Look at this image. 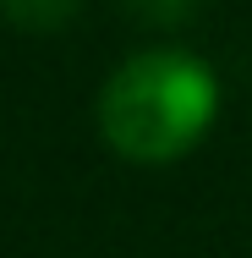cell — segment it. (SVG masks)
<instances>
[{"label":"cell","mask_w":252,"mask_h":258,"mask_svg":"<svg viewBox=\"0 0 252 258\" xmlns=\"http://www.w3.org/2000/svg\"><path fill=\"white\" fill-rule=\"evenodd\" d=\"M219 83L187 50H143L110 72L99 94L104 143L132 165L181 159L214 126Z\"/></svg>","instance_id":"1"},{"label":"cell","mask_w":252,"mask_h":258,"mask_svg":"<svg viewBox=\"0 0 252 258\" xmlns=\"http://www.w3.org/2000/svg\"><path fill=\"white\" fill-rule=\"evenodd\" d=\"M121 6L137 11L153 28H176V22H187V11H192V0H121Z\"/></svg>","instance_id":"3"},{"label":"cell","mask_w":252,"mask_h":258,"mask_svg":"<svg viewBox=\"0 0 252 258\" xmlns=\"http://www.w3.org/2000/svg\"><path fill=\"white\" fill-rule=\"evenodd\" d=\"M77 6H82V0H0V11H6L17 28H39V33H50V28H60V22H71Z\"/></svg>","instance_id":"2"}]
</instances>
